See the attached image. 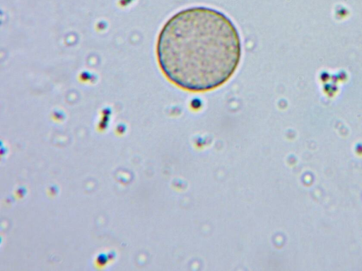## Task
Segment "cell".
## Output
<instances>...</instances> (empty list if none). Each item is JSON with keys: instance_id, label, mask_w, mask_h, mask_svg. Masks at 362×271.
<instances>
[{"instance_id": "cell-1", "label": "cell", "mask_w": 362, "mask_h": 271, "mask_svg": "<svg viewBox=\"0 0 362 271\" xmlns=\"http://www.w3.org/2000/svg\"><path fill=\"white\" fill-rule=\"evenodd\" d=\"M159 66L182 90L201 92L225 84L242 56L239 32L224 13L205 6L181 10L162 28L157 40Z\"/></svg>"}]
</instances>
